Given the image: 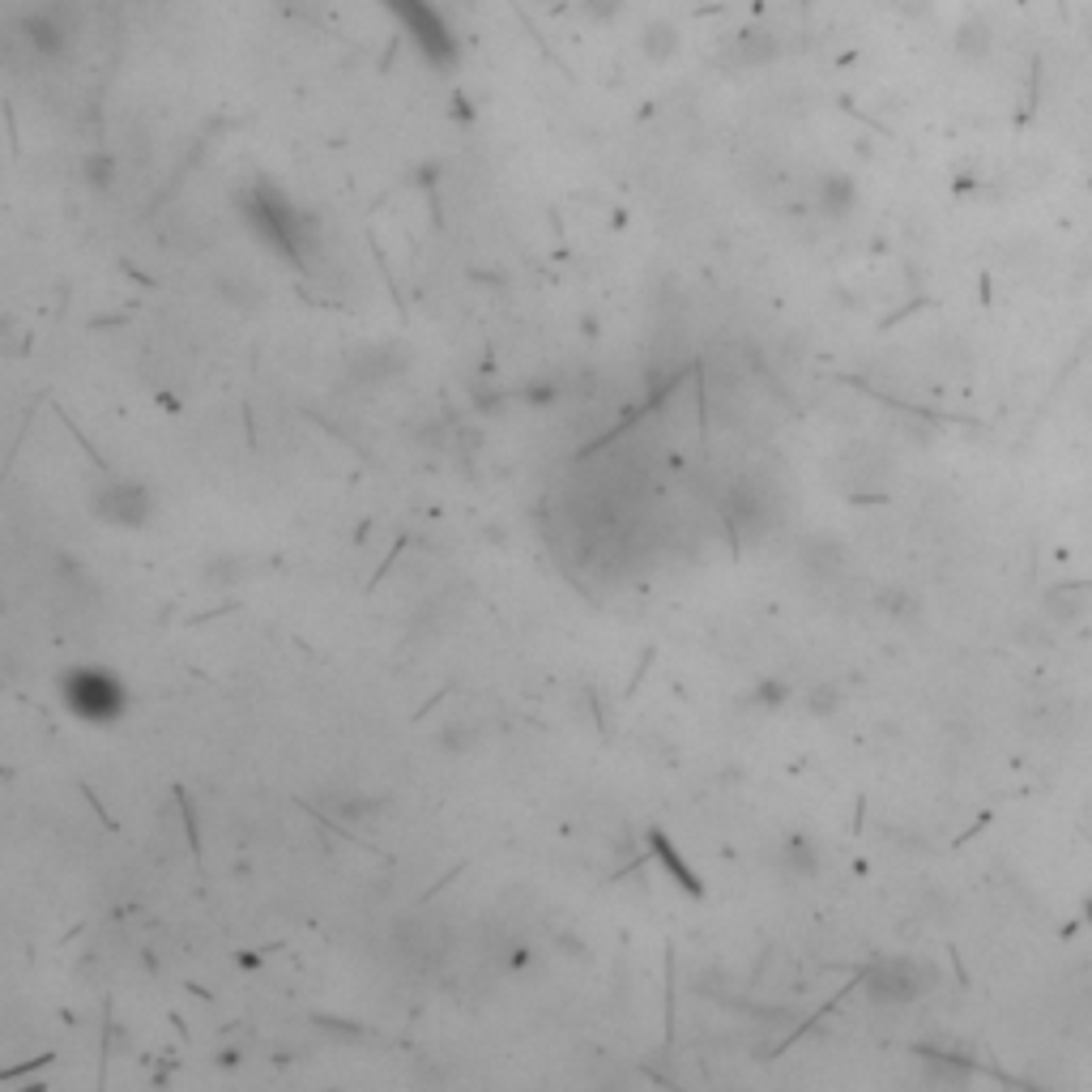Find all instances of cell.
<instances>
[{
  "instance_id": "cell-1",
  "label": "cell",
  "mask_w": 1092,
  "mask_h": 1092,
  "mask_svg": "<svg viewBox=\"0 0 1092 1092\" xmlns=\"http://www.w3.org/2000/svg\"><path fill=\"white\" fill-rule=\"evenodd\" d=\"M239 209H243L248 226H252L269 248H278L283 256H291V260H300V265L308 260L312 222H308V214H300V209H295L278 188L256 184L252 192H243Z\"/></svg>"
},
{
  "instance_id": "cell-2",
  "label": "cell",
  "mask_w": 1092,
  "mask_h": 1092,
  "mask_svg": "<svg viewBox=\"0 0 1092 1092\" xmlns=\"http://www.w3.org/2000/svg\"><path fill=\"white\" fill-rule=\"evenodd\" d=\"M61 700L78 721L112 726L129 709V687L120 683V675H112L103 666H73L61 675Z\"/></svg>"
},
{
  "instance_id": "cell-3",
  "label": "cell",
  "mask_w": 1092,
  "mask_h": 1092,
  "mask_svg": "<svg viewBox=\"0 0 1092 1092\" xmlns=\"http://www.w3.org/2000/svg\"><path fill=\"white\" fill-rule=\"evenodd\" d=\"M931 986H935V973H931L926 965L909 960V956H888V960L871 965V973H867V982H863V990H867V999H871L875 1007H909V1003H918Z\"/></svg>"
},
{
  "instance_id": "cell-4",
  "label": "cell",
  "mask_w": 1092,
  "mask_h": 1092,
  "mask_svg": "<svg viewBox=\"0 0 1092 1092\" xmlns=\"http://www.w3.org/2000/svg\"><path fill=\"white\" fill-rule=\"evenodd\" d=\"M90 512H95V521H103L112 529H141L154 516V495L141 482L112 478L90 495Z\"/></svg>"
},
{
  "instance_id": "cell-5",
  "label": "cell",
  "mask_w": 1092,
  "mask_h": 1092,
  "mask_svg": "<svg viewBox=\"0 0 1092 1092\" xmlns=\"http://www.w3.org/2000/svg\"><path fill=\"white\" fill-rule=\"evenodd\" d=\"M385 5L397 14V22L414 35V44L436 61V65H453V35L440 22V14L427 5V0H385Z\"/></svg>"
},
{
  "instance_id": "cell-6",
  "label": "cell",
  "mask_w": 1092,
  "mask_h": 1092,
  "mask_svg": "<svg viewBox=\"0 0 1092 1092\" xmlns=\"http://www.w3.org/2000/svg\"><path fill=\"white\" fill-rule=\"evenodd\" d=\"M406 368H410L406 351H397V346H368L363 355H355V359H351V380L372 389V385H389V380H397Z\"/></svg>"
},
{
  "instance_id": "cell-7",
  "label": "cell",
  "mask_w": 1092,
  "mask_h": 1092,
  "mask_svg": "<svg viewBox=\"0 0 1092 1092\" xmlns=\"http://www.w3.org/2000/svg\"><path fill=\"white\" fill-rule=\"evenodd\" d=\"M781 871H785L789 880H815L819 871H824V846L811 841L806 833L785 837V846H781Z\"/></svg>"
},
{
  "instance_id": "cell-8",
  "label": "cell",
  "mask_w": 1092,
  "mask_h": 1092,
  "mask_svg": "<svg viewBox=\"0 0 1092 1092\" xmlns=\"http://www.w3.org/2000/svg\"><path fill=\"white\" fill-rule=\"evenodd\" d=\"M380 798L376 794H363V789H329L325 794V811L334 815V819H342V824H368V819H376L380 815Z\"/></svg>"
},
{
  "instance_id": "cell-9",
  "label": "cell",
  "mask_w": 1092,
  "mask_h": 1092,
  "mask_svg": "<svg viewBox=\"0 0 1092 1092\" xmlns=\"http://www.w3.org/2000/svg\"><path fill=\"white\" fill-rule=\"evenodd\" d=\"M815 205H819V214H824V218H846L858 205V184L850 175H841V171H829L824 180H819V188H815Z\"/></svg>"
},
{
  "instance_id": "cell-10",
  "label": "cell",
  "mask_w": 1092,
  "mask_h": 1092,
  "mask_svg": "<svg viewBox=\"0 0 1092 1092\" xmlns=\"http://www.w3.org/2000/svg\"><path fill=\"white\" fill-rule=\"evenodd\" d=\"M649 846H653V858H658V863L670 871V880H675L679 888H687L692 897H700V880L692 875V867L683 863V854H679V850H675V846H670L662 833H649Z\"/></svg>"
},
{
  "instance_id": "cell-11",
  "label": "cell",
  "mask_w": 1092,
  "mask_h": 1092,
  "mask_svg": "<svg viewBox=\"0 0 1092 1092\" xmlns=\"http://www.w3.org/2000/svg\"><path fill=\"white\" fill-rule=\"evenodd\" d=\"M990 48H994V35H990L986 18H969V22L956 31V52H960L965 61H986Z\"/></svg>"
},
{
  "instance_id": "cell-12",
  "label": "cell",
  "mask_w": 1092,
  "mask_h": 1092,
  "mask_svg": "<svg viewBox=\"0 0 1092 1092\" xmlns=\"http://www.w3.org/2000/svg\"><path fill=\"white\" fill-rule=\"evenodd\" d=\"M875 611H884V615H888V619H897V624H914V619L922 615V602H918L909 590L888 585V590H880V594H875Z\"/></svg>"
},
{
  "instance_id": "cell-13",
  "label": "cell",
  "mask_w": 1092,
  "mask_h": 1092,
  "mask_svg": "<svg viewBox=\"0 0 1092 1092\" xmlns=\"http://www.w3.org/2000/svg\"><path fill=\"white\" fill-rule=\"evenodd\" d=\"M841 704H846V687H841L837 679L815 683V687H811V696H806V709H811L815 717H837V713H841Z\"/></svg>"
},
{
  "instance_id": "cell-14",
  "label": "cell",
  "mask_w": 1092,
  "mask_h": 1092,
  "mask_svg": "<svg viewBox=\"0 0 1092 1092\" xmlns=\"http://www.w3.org/2000/svg\"><path fill=\"white\" fill-rule=\"evenodd\" d=\"M478 730L474 726H465V721H448L440 734H436V747L440 751H448V755H470L474 747H478Z\"/></svg>"
},
{
  "instance_id": "cell-15",
  "label": "cell",
  "mask_w": 1092,
  "mask_h": 1092,
  "mask_svg": "<svg viewBox=\"0 0 1092 1092\" xmlns=\"http://www.w3.org/2000/svg\"><path fill=\"white\" fill-rule=\"evenodd\" d=\"M243 577H248V560H239V556H218V560L205 564V581L209 585H235Z\"/></svg>"
},
{
  "instance_id": "cell-16",
  "label": "cell",
  "mask_w": 1092,
  "mask_h": 1092,
  "mask_svg": "<svg viewBox=\"0 0 1092 1092\" xmlns=\"http://www.w3.org/2000/svg\"><path fill=\"white\" fill-rule=\"evenodd\" d=\"M785 700H789V687H785L781 679H764V683L751 692V704H755V709H781Z\"/></svg>"
},
{
  "instance_id": "cell-17",
  "label": "cell",
  "mask_w": 1092,
  "mask_h": 1092,
  "mask_svg": "<svg viewBox=\"0 0 1092 1092\" xmlns=\"http://www.w3.org/2000/svg\"><path fill=\"white\" fill-rule=\"evenodd\" d=\"M645 52H649V56H670V52H675V35H670V27H653V31H645Z\"/></svg>"
},
{
  "instance_id": "cell-18",
  "label": "cell",
  "mask_w": 1092,
  "mask_h": 1092,
  "mask_svg": "<svg viewBox=\"0 0 1092 1092\" xmlns=\"http://www.w3.org/2000/svg\"><path fill=\"white\" fill-rule=\"evenodd\" d=\"M86 180H90L95 188H107V184H112V158H90V163H86Z\"/></svg>"
},
{
  "instance_id": "cell-19",
  "label": "cell",
  "mask_w": 1092,
  "mask_h": 1092,
  "mask_svg": "<svg viewBox=\"0 0 1092 1092\" xmlns=\"http://www.w3.org/2000/svg\"><path fill=\"white\" fill-rule=\"evenodd\" d=\"M624 0H585V14L590 18H615Z\"/></svg>"
}]
</instances>
